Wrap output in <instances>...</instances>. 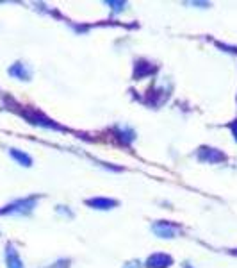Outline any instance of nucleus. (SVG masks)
I'll use <instances>...</instances> for the list:
<instances>
[{
    "label": "nucleus",
    "instance_id": "nucleus-4",
    "mask_svg": "<svg viewBox=\"0 0 237 268\" xmlns=\"http://www.w3.org/2000/svg\"><path fill=\"white\" fill-rule=\"evenodd\" d=\"M22 116L29 120L32 125H39V127H45V129H55V130H62V127H59L57 123H54L50 118L47 116H43L41 113H36V111H24Z\"/></svg>",
    "mask_w": 237,
    "mask_h": 268
},
{
    "label": "nucleus",
    "instance_id": "nucleus-1",
    "mask_svg": "<svg viewBox=\"0 0 237 268\" xmlns=\"http://www.w3.org/2000/svg\"><path fill=\"white\" fill-rule=\"evenodd\" d=\"M39 197H27V198H20L15 200L13 204L6 206L4 209H0V215H29L32 213V209L36 208V202Z\"/></svg>",
    "mask_w": 237,
    "mask_h": 268
},
{
    "label": "nucleus",
    "instance_id": "nucleus-17",
    "mask_svg": "<svg viewBox=\"0 0 237 268\" xmlns=\"http://www.w3.org/2000/svg\"><path fill=\"white\" fill-rule=\"evenodd\" d=\"M230 254H233V256H237V250H232V252H230Z\"/></svg>",
    "mask_w": 237,
    "mask_h": 268
},
{
    "label": "nucleus",
    "instance_id": "nucleus-18",
    "mask_svg": "<svg viewBox=\"0 0 237 268\" xmlns=\"http://www.w3.org/2000/svg\"><path fill=\"white\" fill-rule=\"evenodd\" d=\"M184 268H193V266H191V264H187V263H186V266H184Z\"/></svg>",
    "mask_w": 237,
    "mask_h": 268
},
{
    "label": "nucleus",
    "instance_id": "nucleus-11",
    "mask_svg": "<svg viewBox=\"0 0 237 268\" xmlns=\"http://www.w3.org/2000/svg\"><path fill=\"white\" fill-rule=\"evenodd\" d=\"M144 61H139V63H136V79H143L144 75H150L155 72V66H152V64H148L146 68H144Z\"/></svg>",
    "mask_w": 237,
    "mask_h": 268
},
{
    "label": "nucleus",
    "instance_id": "nucleus-16",
    "mask_svg": "<svg viewBox=\"0 0 237 268\" xmlns=\"http://www.w3.org/2000/svg\"><path fill=\"white\" fill-rule=\"evenodd\" d=\"M57 211H59V213H64V215H68V217H73V213H71V211H70V209H62V206H57Z\"/></svg>",
    "mask_w": 237,
    "mask_h": 268
},
{
    "label": "nucleus",
    "instance_id": "nucleus-9",
    "mask_svg": "<svg viewBox=\"0 0 237 268\" xmlns=\"http://www.w3.org/2000/svg\"><path fill=\"white\" fill-rule=\"evenodd\" d=\"M114 134H116V138L120 140L123 145H130V143L136 140V132H134L130 127H116V129H114Z\"/></svg>",
    "mask_w": 237,
    "mask_h": 268
},
{
    "label": "nucleus",
    "instance_id": "nucleus-14",
    "mask_svg": "<svg viewBox=\"0 0 237 268\" xmlns=\"http://www.w3.org/2000/svg\"><path fill=\"white\" fill-rule=\"evenodd\" d=\"M230 130H232L233 140H235V142H237V120H233V122L230 123Z\"/></svg>",
    "mask_w": 237,
    "mask_h": 268
},
{
    "label": "nucleus",
    "instance_id": "nucleus-7",
    "mask_svg": "<svg viewBox=\"0 0 237 268\" xmlns=\"http://www.w3.org/2000/svg\"><path fill=\"white\" fill-rule=\"evenodd\" d=\"M86 204L93 209H100V211H107V209H114L118 206V200L113 198H104V197H95V198H88Z\"/></svg>",
    "mask_w": 237,
    "mask_h": 268
},
{
    "label": "nucleus",
    "instance_id": "nucleus-5",
    "mask_svg": "<svg viewBox=\"0 0 237 268\" xmlns=\"http://www.w3.org/2000/svg\"><path fill=\"white\" fill-rule=\"evenodd\" d=\"M8 72H9V75H11V77H15V79H20V81H31V77H32L31 68H29L25 63H22V61H18V63L11 64Z\"/></svg>",
    "mask_w": 237,
    "mask_h": 268
},
{
    "label": "nucleus",
    "instance_id": "nucleus-6",
    "mask_svg": "<svg viewBox=\"0 0 237 268\" xmlns=\"http://www.w3.org/2000/svg\"><path fill=\"white\" fill-rule=\"evenodd\" d=\"M173 264V259L168 254H152L146 259V268H170Z\"/></svg>",
    "mask_w": 237,
    "mask_h": 268
},
{
    "label": "nucleus",
    "instance_id": "nucleus-12",
    "mask_svg": "<svg viewBox=\"0 0 237 268\" xmlns=\"http://www.w3.org/2000/svg\"><path fill=\"white\" fill-rule=\"evenodd\" d=\"M70 263H71L70 259H59V261H55L54 264H48V266H45V268H70Z\"/></svg>",
    "mask_w": 237,
    "mask_h": 268
},
{
    "label": "nucleus",
    "instance_id": "nucleus-15",
    "mask_svg": "<svg viewBox=\"0 0 237 268\" xmlns=\"http://www.w3.org/2000/svg\"><path fill=\"white\" fill-rule=\"evenodd\" d=\"M123 268H141L139 261H128L127 264H123Z\"/></svg>",
    "mask_w": 237,
    "mask_h": 268
},
{
    "label": "nucleus",
    "instance_id": "nucleus-10",
    "mask_svg": "<svg viewBox=\"0 0 237 268\" xmlns=\"http://www.w3.org/2000/svg\"><path fill=\"white\" fill-rule=\"evenodd\" d=\"M9 156H11L13 159H15L18 165L22 166H32V158L29 154H25L24 150H18V149H9Z\"/></svg>",
    "mask_w": 237,
    "mask_h": 268
},
{
    "label": "nucleus",
    "instance_id": "nucleus-8",
    "mask_svg": "<svg viewBox=\"0 0 237 268\" xmlns=\"http://www.w3.org/2000/svg\"><path fill=\"white\" fill-rule=\"evenodd\" d=\"M6 264H8V268H24L22 257H20L18 250L13 245L6 247Z\"/></svg>",
    "mask_w": 237,
    "mask_h": 268
},
{
    "label": "nucleus",
    "instance_id": "nucleus-3",
    "mask_svg": "<svg viewBox=\"0 0 237 268\" xmlns=\"http://www.w3.org/2000/svg\"><path fill=\"white\" fill-rule=\"evenodd\" d=\"M196 158L202 163H209V165H216V163L226 161V156L223 154L221 150L212 149V147H200L196 152Z\"/></svg>",
    "mask_w": 237,
    "mask_h": 268
},
{
    "label": "nucleus",
    "instance_id": "nucleus-2",
    "mask_svg": "<svg viewBox=\"0 0 237 268\" xmlns=\"http://www.w3.org/2000/svg\"><path fill=\"white\" fill-rule=\"evenodd\" d=\"M152 231L157 234L159 238H166V240H173L177 238V234L182 233V227L179 224H173V222H166V220H161L155 222L152 225Z\"/></svg>",
    "mask_w": 237,
    "mask_h": 268
},
{
    "label": "nucleus",
    "instance_id": "nucleus-13",
    "mask_svg": "<svg viewBox=\"0 0 237 268\" xmlns=\"http://www.w3.org/2000/svg\"><path fill=\"white\" fill-rule=\"evenodd\" d=\"M107 6H111L113 8V11H116V13H120V11H123L125 9V2H113V0H109V2H105Z\"/></svg>",
    "mask_w": 237,
    "mask_h": 268
}]
</instances>
